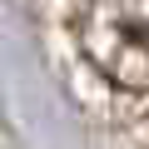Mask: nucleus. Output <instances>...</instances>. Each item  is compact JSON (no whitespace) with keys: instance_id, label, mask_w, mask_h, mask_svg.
<instances>
[{"instance_id":"obj_1","label":"nucleus","mask_w":149,"mask_h":149,"mask_svg":"<svg viewBox=\"0 0 149 149\" xmlns=\"http://www.w3.org/2000/svg\"><path fill=\"white\" fill-rule=\"evenodd\" d=\"M95 60L119 90H149V25H134V20L114 25L109 50L104 55L95 50Z\"/></svg>"}]
</instances>
